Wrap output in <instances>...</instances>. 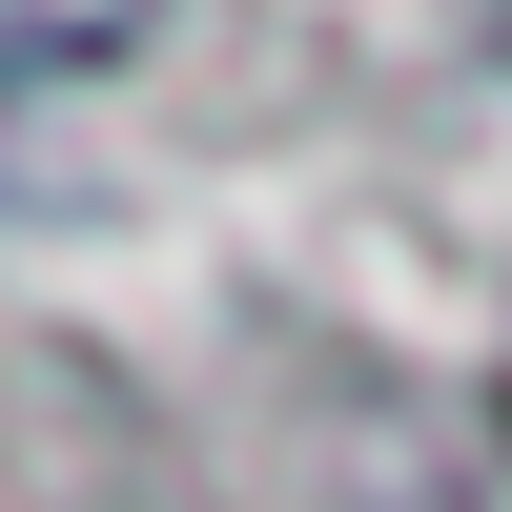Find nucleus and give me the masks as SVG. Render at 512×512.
Here are the masks:
<instances>
[{
  "instance_id": "nucleus-1",
  "label": "nucleus",
  "mask_w": 512,
  "mask_h": 512,
  "mask_svg": "<svg viewBox=\"0 0 512 512\" xmlns=\"http://www.w3.org/2000/svg\"><path fill=\"white\" fill-rule=\"evenodd\" d=\"M164 0H0V82H82V62H123Z\"/></svg>"
}]
</instances>
